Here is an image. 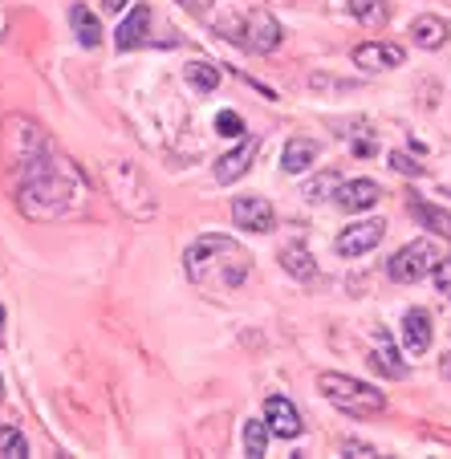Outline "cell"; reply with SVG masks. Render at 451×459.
<instances>
[{
    "instance_id": "6da1fadb",
    "label": "cell",
    "mask_w": 451,
    "mask_h": 459,
    "mask_svg": "<svg viewBox=\"0 0 451 459\" xmlns=\"http://www.w3.org/2000/svg\"><path fill=\"white\" fill-rule=\"evenodd\" d=\"M21 163V208L33 220H53L74 204V171L61 159H53V147L29 151Z\"/></svg>"
},
{
    "instance_id": "7a4b0ae2",
    "label": "cell",
    "mask_w": 451,
    "mask_h": 459,
    "mask_svg": "<svg viewBox=\"0 0 451 459\" xmlns=\"http://www.w3.org/2000/svg\"><path fill=\"white\" fill-rule=\"evenodd\" d=\"M183 269L191 285H216V289H240L252 269V256L232 240V236H204L183 252Z\"/></svg>"
},
{
    "instance_id": "3957f363",
    "label": "cell",
    "mask_w": 451,
    "mask_h": 459,
    "mask_svg": "<svg viewBox=\"0 0 451 459\" xmlns=\"http://www.w3.org/2000/svg\"><path fill=\"white\" fill-rule=\"evenodd\" d=\"M317 390L325 394V403H334L350 419H370L386 411V394L362 378H350V374H334V370L317 374Z\"/></svg>"
},
{
    "instance_id": "277c9868",
    "label": "cell",
    "mask_w": 451,
    "mask_h": 459,
    "mask_svg": "<svg viewBox=\"0 0 451 459\" xmlns=\"http://www.w3.org/2000/svg\"><path fill=\"white\" fill-rule=\"evenodd\" d=\"M439 260H443V252L435 248L431 240H411L407 248H399L391 256L386 273H391V281H399V285H415V281H423V277H435Z\"/></svg>"
},
{
    "instance_id": "5b68a950",
    "label": "cell",
    "mask_w": 451,
    "mask_h": 459,
    "mask_svg": "<svg viewBox=\"0 0 451 459\" xmlns=\"http://www.w3.org/2000/svg\"><path fill=\"white\" fill-rule=\"evenodd\" d=\"M382 236H386V220H358V224H350L346 232L338 236V256L354 260V256H366L370 248H378Z\"/></svg>"
},
{
    "instance_id": "8992f818",
    "label": "cell",
    "mask_w": 451,
    "mask_h": 459,
    "mask_svg": "<svg viewBox=\"0 0 451 459\" xmlns=\"http://www.w3.org/2000/svg\"><path fill=\"white\" fill-rule=\"evenodd\" d=\"M232 220H236V228H248V232H261V236L277 228L269 200H261V195H236L232 200Z\"/></svg>"
},
{
    "instance_id": "52a82bcc",
    "label": "cell",
    "mask_w": 451,
    "mask_h": 459,
    "mask_svg": "<svg viewBox=\"0 0 451 459\" xmlns=\"http://www.w3.org/2000/svg\"><path fill=\"white\" fill-rule=\"evenodd\" d=\"M354 65H362L366 74L399 70V65H403V49H399V45H382V41H362L354 49Z\"/></svg>"
},
{
    "instance_id": "ba28073f",
    "label": "cell",
    "mask_w": 451,
    "mask_h": 459,
    "mask_svg": "<svg viewBox=\"0 0 451 459\" xmlns=\"http://www.w3.org/2000/svg\"><path fill=\"white\" fill-rule=\"evenodd\" d=\"M265 419H269L273 435H281V439H297L301 435V415H297V407L285 394H269L265 399Z\"/></svg>"
},
{
    "instance_id": "9c48e42d",
    "label": "cell",
    "mask_w": 451,
    "mask_h": 459,
    "mask_svg": "<svg viewBox=\"0 0 451 459\" xmlns=\"http://www.w3.org/2000/svg\"><path fill=\"white\" fill-rule=\"evenodd\" d=\"M334 200H338L342 212H366V208H374V204L382 200V187L374 179H346Z\"/></svg>"
},
{
    "instance_id": "30bf717a",
    "label": "cell",
    "mask_w": 451,
    "mask_h": 459,
    "mask_svg": "<svg viewBox=\"0 0 451 459\" xmlns=\"http://www.w3.org/2000/svg\"><path fill=\"white\" fill-rule=\"evenodd\" d=\"M403 350L407 354H427L431 350V313L427 309L403 313Z\"/></svg>"
},
{
    "instance_id": "8fae6325",
    "label": "cell",
    "mask_w": 451,
    "mask_h": 459,
    "mask_svg": "<svg viewBox=\"0 0 451 459\" xmlns=\"http://www.w3.org/2000/svg\"><path fill=\"white\" fill-rule=\"evenodd\" d=\"M147 29H151V9L147 4H134L126 13V21H118V29H114V45L118 49H139L147 41Z\"/></svg>"
},
{
    "instance_id": "7c38bea8",
    "label": "cell",
    "mask_w": 451,
    "mask_h": 459,
    "mask_svg": "<svg viewBox=\"0 0 451 459\" xmlns=\"http://www.w3.org/2000/svg\"><path fill=\"white\" fill-rule=\"evenodd\" d=\"M252 159H256V139H244L240 147H232L224 159H216V183H236L244 171L252 167Z\"/></svg>"
},
{
    "instance_id": "4fadbf2b",
    "label": "cell",
    "mask_w": 451,
    "mask_h": 459,
    "mask_svg": "<svg viewBox=\"0 0 451 459\" xmlns=\"http://www.w3.org/2000/svg\"><path fill=\"white\" fill-rule=\"evenodd\" d=\"M370 366L382 374V378H407V362L399 358V350H395V342H391V333H386V330H378V342H374Z\"/></svg>"
},
{
    "instance_id": "5bb4252c",
    "label": "cell",
    "mask_w": 451,
    "mask_h": 459,
    "mask_svg": "<svg viewBox=\"0 0 451 459\" xmlns=\"http://www.w3.org/2000/svg\"><path fill=\"white\" fill-rule=\"evenodd\" d=\"M248 45L256 53H273L281 45V25L269 17V13H252L248 17Z\"/></svg>"
},
{
    "instance_id": "9a60e30c",
    "label": "cell",
    "mask_w": 451,
    "mask_h": 459,
    "mask_svg": "<svg viewBox=\"0 0 451 459\" xmlns=\"http://www.w3.org/2000/svg\"><path fill=\"white\" fill-rule=\"evenodd\" d=\"M321 155V147L313 139H301V134H297V139H289L285 143V155H281V167H285L289 175H301V171H309L313 167V159Z\"/></svg>"
},
{
    "instance_id": "2e32d148",
    "label": "cell",
    "mask_w": 451,
    "mask_h": 459,
    "mask_svg": "<svg viewBox=\"0 0 451 459\" xmlns=\"http://www.w3.org/2000/svg\"><path fill=\"white\" fill-rule=\"evenodd\" d=\"M407 212L419 220V224L427 228V232H435V236H447V240H451V216H447V212H443V208H435V204L415 200V195H411V200H407Z\"/></svg>"
},
{
    "instance_id": "e0dca14e",
    "label": "cell",
    "mask_w": 451,
    "mask_h": 459,
    "mask_svg": "<svg viewBox=\"0 0 451 459\" xmlns=\"http://www.w3.org/2000/svg\"><path fill=\"white\" fill-rule=\"evenodd\" d=\"M451 37V29L443 25L439 17H419L415 25H411V41L419 45V49H443Z\"/></svg>"
},
{
    "instance_id": "ac0fdd59",
    "label": "cell",
    "mask_w": 451,
    "mask_h": 459,
    "mask_svg": "<svg viewBox=\"0 0 451 459\" xmlns=\"http://www.w3.org/2000/svg\"><path fill=\"white\" fill-rule=\"evenodd\" d=\"M70 25H74V33H78V41L86 45V49H94V45L102 41V25H98V17L86 9V4H74L70 9Z\"/></svg>"
},
{
    "instance_id": "d6986e66",
    "label": "cell",
    "mask_w": 451,
    "mask_h": 459,
    "mask_svg": "<svg viewBox=\"0 0 451 459\" xmlns=\"http://www.w3.org/2000/svg\"><path fill=\"white\" fill-rule=\"evenodd\" d=\"M281 264H285V273H293L297 281H309L313 273H317V264H313V252L305 248V244H289V248L281 252Z\"/></svg>"
},
{
    "instance_id": "ffe728a7",
    "label": "cell",
    "mask_w": 451,
    "mask_h": 459,
    "mask_svg": "<svg viewBox=\"0 0 451 459\" xmlns=\"http://www.w3.org/2000/svg\"><path fill=\"white\" fill-rule=\"evenodd\" d=\"M350 13H354V17L362 21L366 29L386 25V17H391V9H386V0H350Z\"/></svg>"
},
{
    "instance_id": "44dd1931",
    "label": "cell",
    "mask_w": 451,
    "mask_h": 459,
    "mask_svg": "<svg viewBox=\"0 0 451 459\" xmlns=\"http://www.w3.org/2000/svg\"><path fill=\"white\" fill-rule=\"evenodd\" d=\"M269 419H248V423H244V451H248V455H265V451H269Z\"/></svg>"
},
{
    "instance_id": "7402d4cb",
    "label": "cell",
    "mask_w": 451,
    "mask_h": 459,
    "mask_svg": "<svg viewBox=\"0 0 451 459\" xmlns=\"http://www.w3.org/2000/svg\"><path fill=\"white\" fill-rule=\"evenodd\" d=\"M183 74H187V82L200 90V94H212V90L220 86V70L208 65V61H191V65H183Z\"/></svg>"
},
{
    "instance_id": "603a6c76",
    "label": "cell",
    "mask_w": 451,
    "mask_h": 459,
    "mask_svg": "<svg viewBox=\"0 0 451 459\" xmlns=\"http://www.w3.org/2000/svg\"><path fill=\"white\" fill-rule=\"evenodd\" d=\"M338 187H342L338 171H321L313 183H305V191H301V195H305V200H309V204H317V200H325L330 191H334V195H338Z\"/></svg>"
},
{
    "instance_id": "cb8c5ba5",
    "label": "cell",
    "mask_w": 451,
    "mask_h": 459,
    "mask_svg": "<svg viewBox=\"0 0 451 459\" xmlns=\"http://www.w3.org/2000/svg\"><path fill=\"white\" fill-rule=\"evenodd\" d=\"M0 455H9V459L29 455V443H25V435H21L17 427H0Z\"/></svg>"
},
{
    "instance_id": "d4e9b609",
    "label": "cell",
    "mask_w": 451,
    "mask_h": 459,
    "mask_svg": "<svg viewBox=\"0 0 451 459\" xmlns=\"http://www.w3.org/2000/svg\"><path fill=\"white\" fill-rule=\"evenodd\" d=\"M216 134H224V139H240L244 134V122L236 110H220L216 114Z\"/></svg>"
},
{
    "instance_id": "484cf974",
    "label": "cell",
    "mask_w": 451,
    "mask_h": 459,
    "mask_svg": "<svg viewBox=\"0 0 451 459\" xmlns=\"http://www.w3.org/2000/svg\"><path fill=\"white\" fill-rule=\"evenodd\" d=\"M391 167L399 175H411V179H419V175H423V163H415L407 151H391Z\"/></svg>"
},
{
    "instance_id": "4316f807",
    "label": "cell",
    "mask_w": 451,
    "mask_h": 459,
    "mask_svg": "<svg viewBox=\"0 0 451 459\" xmlns=\"http://www.w3.org/2000/svg\"><path fill=\"white\" fill-rule=\"evenodd\" d=\"M435 289H439V293L451 301V256L439 260V269H435Z\"/></svg>"
},
{
    "instance_id": "83f0119b",
    "label": "cell",
    "mask_w": 451,
    "mask_h": 459,
    "mask_svg": "<svg viewBox=\"0 0 451 459\" xmlns=\"http://www.w3.org/2000/svg\"><path fill=\"white\" fill-rule=\"evenodd\" d=\"M342 455H378V447H370V443H362V439H346L342 443Z\"/></svg>"
},
{
    "instance_id": "f1b7e54d",
    "label": "cell",
    "mask_w": 451,
    "mask_h": 459,
    "mask_svg": "<svg viewBox=\"0 0 451 459\" xmlns=\"http://www.w3.org/2000/svg\"><path fill=\"white\" fill-rule=\"evenodd\" d=\"M126 4H131V0H102V9H106V13H114V17H118V13L126 9Z\"/></svg>"
},
{
    "instance_id": "f546056e",
    "label": "cell",
    "mask_w": 451,
    "mask_h": 459,
    "mask_svg": "<svg viewBox=\"0 0 451 459\" xmlns=\"http://www.w3.org/2000/svg\"><path fill=\"white\" fill-rule=\"evenodd\" d=\"M439 370H443V378H451V354L443 358V366H439Z\"/></svg>"
},
{
    "instance_id": "4dcf8cb0",
    "label": "cell",
    "mask_w": 451,
    "mask_h": 459,
    "mask_svg": "<svg viewBox=\"0 0 451 459\" xmlns=\"http://www.w3.org/2000/svg\"><path fill=\"white\" fill-rule=\"evenodd\" d=\"M0 394H4V382H0Z\"/></svg>"
}]
</instances>
